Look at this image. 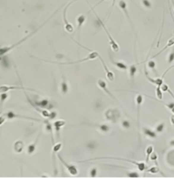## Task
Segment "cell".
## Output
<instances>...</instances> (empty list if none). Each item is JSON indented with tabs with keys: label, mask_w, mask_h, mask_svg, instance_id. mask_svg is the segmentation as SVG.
Here are the masks:
<instances>
[{
	"label": "cell",
	"mask_w": 174,
	"mask_h": 178,
	"mask_svg": "<svg viewBox=\"0 0 174 178\" xmlns=\"http://www.w3.org/2000/svg\"><path fill=\"white\" fill-rule=\"evenodd\" d=\"M57 12H58V10L56 11L55 13H53V15H52L51 17L49 18H48V20H46V22H44V23H42V25L39 26V27H38L37 29H35V30H34V31H33L32 33H30V34H29V35H27L26 37H24V38H22L20 41H18V42H16V43H14V44H13V45H11V46H9V47H1V48H0V54H1V57H2V56L5 55L6 53H9V51H11V50H12V49H13L14 47H17V46H18V45H20L21 43H23V42H25L27 39H29V38H31V37H32L33 35H34V34H36V33H37V32H38V30H39V29H40V28H42V26L44 25V24H46V23H47V22L49 21V20L51 19L52 18H53V15H55L56 13H57Z\"/></svg>",
	"instance_id": "cell-1"
},
{
	"label": "cell",
	"mask_w": 174,
	"mask_h": 178,
	"mask_svg": "<svg viewBox=\"0 0 174 178\" xmlns=\"http://www.w3.org/2000/svg\"><path fill=\"white\" fill-rule=\"evenodd\" d=\"M77 44L81 46L82 47H83L85 49H87V50H89L88 48H87L84 46H83L82 44L80 43H78L77 42ZM91 53H90L89 54L88 57H86L84 58H83V59L80 60H77V61H72V62H68V63H58V62H53V61H49V60H45V59H40L43 61V62H48V63H55L58 64V65H72V64H77V63H83V62H86V61H91V60H94L95 58H98V56H99V53H98V52L96 51H92V50H89Z\"/></svg>",
	"instance_id": "cell-2"
},
{
	"label": "cell",
	"mask_w": 174,
	"mask_h": 178,
	"mask_svg": "<svg viewBox=\"0 0 174 178\" xmlns=\"http://www.w3.org/2000/svg\"><path fill=\"white\" fill-rule=\"evenodd\" d=\"M100 159H113V160H120V161H128L130 163H132L133 165H135L138 168L139 171H143L147 169V166H146V163L145 162H143V161H132V160H129V159H125V158H121V157H95V158H93V159H90V160H86V161H80L79 162H86V161H95V160H100Z\"/></svg>",
	"instance_id": "cell-3"
},
{
	"label": "cell",
	"mask_w": 174,
	"mask_h": 178,
	"mask_svg": "<svg viewBox=\"0 0 174 178\" xmlns=\"http://www.w3.org/2000/svg\"><path fill=\"white\" fill-rule=\"evenodd\" d=\"M91 9H92V11H93V13H94V15L96 16V18H97V20H98V22L99 23V24L102 26V28L104 29V31H105V33L107 34V38H108V39H109V45H110L111 48L113 49V51L115 52V53H118V52H119V45L117 43V42L115 41L114 39L113 38V37L111 36L110 33L108 32V30L107 29L106 26H105V24H104V23L100 19V18L98 17V14L95 13V11H94V7H91Z\"/></svg>",
	"instance_id": "cell-4"
},
{
	"label": "cell",
	"mask_w": 174,
	"mask_h": 178,
	"mask_svg": "<svg viewBox=\"0 0 174 178\" xmlns=\"http://www.w3.org/2000/svg\"><path fill=\"white\" fill-rule=\"evenodd\" d=\"M105 117L107 121H111L113 123H116L118 119L120 117V112L116 108H110L106 111Z\"/></svg>",
	"instance_id": "cell-5"
},
{
	"label": "cell",
	"mask_w": 174,
	"mask_h": 178,
	"mask_svg": "<svg viewBox=\"0 0 174 178\" xmlns=\"http://www.w3.org/2000/svg\"><path fill=\"white\" fill-rule=\"evenodd\" d=\"M4 117H5L6 119H13V118H22V119H27V120H32V121H35V122H38V123H43L44 121H42L40 119L34 118V117H25L23 115H18L14 113L13 112H8L4 114L3 115Z\"/></svg>",
	"instance_id": "cell-6"
},
{
	"label": "cell",
	"mask_w": 174,
	"mask_h": 178,
	"mask_svg": "<svg viewBox=\"0 0 174 178\" xmlns=\"http://www.w3.org/2000/svg\"><path fill=\"white\" fill-rule=\"evenodd\" d=\"M136 106H137V127L140 129V109L141 106L143 102V94L137 93L136 96Z\"/></svg>",
	"instance_id": "cell-7"
},
{
	"label": "cell",
	"mask_w": 174,
	"mask_h": 178,
	"mask_svg": "<svg viewBox=\"0 0 174 178\" xmlns=\"http://www.w3.org/2000/svg\"><path fill=\"white\" fill-rule=\"evenodd\" d=\"M9 90H26L30 92H37L35 89L24 88V87H16V86H7V85H1L0 87V92L2 93H7Z\"/></svg>",
	"instance_id": "cell-8"
},
{
	"label": "cell",
	"mask_w": 174,
	"mask_h": 178,
	"mask_svg": "<svg viewBox=\"0 0 174 178\" xmlns=\"http://www.w3.org/2000/svg\"><path fill=\"white\" fill-rule=\"evenodd\" d=\"M58 159H59L60 161H61V163H63L64 166L67 168V170L68 171V172H69L70 175H72V176H76L77 174L78 173V171H77V167L75 166L68 164V163L63 159V157H61L60 154H58Z\"/></svg>",
	"instance_id": "cell-9"
},
{
	"label": "cell",
	"mask_w": 174,
	"mask_h": 178,
	"mask_svg": "<svg viewBox=\"0 0 174 178\" xmlns=\"http://www.w3.org/2000/svg\"><path fill=\"white\" fill-rule=\"evenodd\" d=\"M98 86L99 88H101L102 90H103L104 92H105V93H107L109 97H110L111 98H113V100H115L116 102H118L119 103V102L117 100V98H115V96L113 95V94L111 93L110 91L107 89V82H105V81L103 80V79H98Z\"/></svg>",
	"instance_id": "cell-10"
},
{
	"label": "cell",
	"mask_w": 174,
	"mask_h": 178,
	"mask_svg": "<svg viewBox=\"0 0 174 178\" xmlns=\"http://www.w3.org/2000/svg\"><path fill=\"white\" fill-rule=\"evenodd\" d=\"M98 58H99V59H100V61H101V63H102V66H103V68H104V70H105L107 78L108 80L110 81V82H113V81H114V79H115L114 73H113V72H112V71H110V70L108 69V68L107 67L106 63H105V62H104V60H103V58H102L101 56H100V55L98 56Z\"/></svg>",
	"instance_id": "cell-11"
},
{
	"label": "cell",
	"mask_w": 174,
	"mask_h": 178,
	"mask_svg": "<svg viewBox=\"0 0 174 178\" xmlns=\"http://www.w3.org/2000/svg\"><path fill=\"white\" fill-rule=\"evenodd\" d=\"M34 104L36 105V106L39 107H41V108H53V106L50 104V102L48 101V99H41L40 101H36V100H34Z\"/></svg>",
	"instance_id": "cell-12"
},
{
	"label": "cell",
	"mask_w": 174,
	"mask_h": 178,
	"mask_svg": "<svg viewBox=\"0 0 174 178\" xmlns=\"http://www.w3.org/2000/svg\"><path fill=\"white\" fill-rule=\"evenodd\" d=\"M118 7L120 8V9H122V10H123L124 14H125V15H126V17H127V20H128V22H129V23L131 24L132 28H133L132 23V21H131V18H130V17H129V14H128V12H127V3H126L124 0H120V1L118 2Z\"/></svg>",
	"instance_id": "cell-13"
},
{
	"label": "cell",
	"mask_w": 174,
	"mask_h": 178,
	"mask_svg": "<svg viewBox=\"0 0 174 178\" xmlns=\"http://www.w3.org/2000/svg\"><path fill=\"white\" fill-rule=\"evenodd\" d=\"M144 73H145V76H146V77H147V79H148L151 83L156 85V86H160V87H161L162 85L163 84V78H162V77H158V78H156V79H154V78H153V77H151L149 76L148 74V72H147L146 68H145L144 69Z\"/></svg>",
	"instance_id": "cell-14"
},
{
	"label": "cell",
	"mask_w": 174,
	"mask_h": 178,
	"mask_svg": "<svg viewBox=\"0 0 174 178\" xmlns=\"http://www.w3.org/2000/svg\"><path fill=\"white\" fill-rule=\"evenodd\" d=\"M65 124H66V122L64 121V120H58V121H56L55 123H53V126H54V128H55L56 131V135H57L58 138H59L60 136V130H61V128L64 127Z\"/></svg>",
	"instance_id": "cell-15"
},
{
	"label": "cell",
	"mask_w": 174,
	"mask_h": 178,
	"mask_svg": "<svg viewBox=\"0 0 174 178\" xmlns=\"http://www.w3.org/2000/svg\"><path fill=\"white\" fill-rule=\"evenodd\" d=\"M143 132L145 136L151 139H156L157 137V133L156 132V131H153L148 127H143Z\"/></svg>",
	"instance_id": "cell-16"
},
{
	"label": "cell",
	"mask_w": 174,
	"mask_h": 178,
	"mask_svg": "<svg viewBox=\"0 0 174 178\" xmlns=\"http://www.w3.org/2000/svg\"><path fill=\"white\" fill-rule=\"evenodd\" d=\"M111 63L114 65L116 68H118L120 70H127L128 69V66H127V64L124 63L123 62H118V61H114V60L112 58H111Z\"/></svg>",
	"instance_id": "cell-17"
},
{
	"label": "cell",
	"mask_w": 174,
	"mask_h": 178,
	"mask_svg": "<svg viewBox=\"0 0 174 178\" xmlns=\"http://www.w3.org/2000/svg\"><path fill=\"white\" fill-rule=\"evenodd\" d=\"M138 65H140L139 63L135 64H132V65H130L129 68H129V76H130V78H131L132 81L134 80V78H135V75H136L137 70V66H138Z\"/></svg>",
	"instance_id": "cell-18"
},
{
	"label": "cell",
	"mask_w": 174,
	"mask_h": 178,
	"mask_svg": "<svg viewBox=\"0 0 174 178\" xmlns=\"http://www.w3.org/2000/svg\"><path fill=\"white\" fill-rule=\"evenodd\" d=\"M40 135H41V133H39V134H38L37 139H36V141L34 142V143L30 144L29 146L28 147V148H27V152H28L29 155H32V154H33V153L35 152V150H36V147H37V144H38V140H39V137H40Z\"/></svg>",
	"instance_id": "cell-19"
},
{
	"label": "cell",
	"mask_w": 174,
	"mask_h": 178,
	"mask_svg": "<svg viewBox=\"0 0 174 178\" xmlns=\"http://www.w3.org/2000/svg\"><path fill=\"white\" fill-rule=\"evenodd\" d=\"M174 45V38H170L169 40H168V41H167V44H166V46L164 47H163V48H162V49L161 51L159 52V53H157V54H155V55L154 56H153V58H151V59H153V58H156V57H157V56H158L159 55V54H161L162 53V52H164L166 50V49H167V47H173V46Z\"/></svg>",
	"instance_id": "cell-20"
},
{
	"label": "cell",
	"mask_w": 174,
	"mask_h": 178,
	"mask_svg": "<svg viewBox=\"0 0 174 178\" xmlns=\"http://www.w3.org/2000/svg\"><path fill=\"white\" fill-rule=\"evenodd\" d=\"M23 147H24V145H23V142H22V141L18 140L15 143H14V151H15V152L16 153H21L23 152Z\"/></svg>",
	"instance_id": "cell-21"
},
{
	"label": "cell",
	"mask_w": 174,
	"mask_h": 178,
	"mask_svg": "<svg viewBox=\"0 0 174 178\" xmlns=\"http://www.w3.org/2000/svg\"><path fill=\"white\" fill-rule=\"evenodd\" d=\"M62 148V143L61 142H58L57 144L53 145V164L54 163V161H55V154L58 153L60 151V149Z\"/></svg>",
	"instance_id": "cell-22"
},
{
	"label": "cell",
	"mask_w": 174,
	"mask_h": 178,
	"mask_svg": "<svg viewBox=\"0 0 174 178\" xmlns=\"http://www.w3.org/2000/svg\"><path fill=\"white\" fill-rule=\"evenodd\" d=\"M68 90H69V87H68V82L65 80L64 77H63V81L61 83V92H62V93L65 95L68 93Z\"/></svg>",
	"instance_id": "cell-23"
},
{
	"label": "cell",
	"mask_w": 174,
	"mask_h": 178,
	"mask_svg": "<svg viewBox=\"0 0 174 178\" xmlns=\"http://www.w3.org/2000/svg\"><path fill=\"white\" fill-rule=\"evenodd\" d=\"M86 18L87 16L85 15V14H81L79 15L77 18V29L79 30L81 29V28H82V26L83 25V23L86 21Z\"/></svg>",
	"instance_id": "cell-24"
},
{
	"label": "cell",
	"mask_w": 174,
	"mask_h": 178,
	"mask_svg": "<svg viewBox=\"0 0 174 178\" xmlns=\"http://www.w3.org/2000/svg\"><path fill=\"white\" fill-rule=\"evenodd\" d=\"M147 172H149L151 174H157V173H161L163 177H165V175L162 173L160 168L158 167V166H151L150 168L147 170Z\"/></svg>",
	"instance_id": "cell-25"
},
{
	"label": "cell",
	"mask_w": 174,
	"mask_h": 178,
	"mask_svg": "<svg viewBox=\"0 0 174 178\" xmlns=\"http://www.w3.org/2000/svg\"><path fill=\"white\" fill-rule=\"evenodd\" d=\"M43 123L46 124V130H47V131H48V132L50 133V135H51L52 142H53V144L54 145V140H53V127H52V125L50 124V123L48 122V120H45Z\"/></svg>",
	"instance_id": "cell-26"
},
{
	"label": "cell",
	"mask_w": 174,
	"mask_h": 178,
	"mask_svg": "<svg viewBox=\"0 0 174 178\" xmlns=\"http://www.w3.org/2000/svg\"><path fill=\"white\" fill-rule=\"evenodd\" d=\"M145 152H146V162L148 163L149 161V159H150V156H151V155H152V153L153 152V146H152V145H149L148 147L146 148Z\"/></svg>",
	"instance_id": "cell-27"
},
{
	"label": "cell",
	"mask_w": 174,
	"mask_h": 178,
	"mask_svg": "<svg viewBox=\"0 0 174 178\" xmlns=\"http://www.w3.org/2000/svg\"><path fill=\"white\" fill-rule=\"evenodd\" d=\"M96 127H98L102 132H108L110 131V127L107 124H98V125H95Z\"/></svg>",
	"instance_id": "cell-28"
},
{
	"label": "cell",
	"mask_w": 174,
	"mask_h": 178,
	"mask_svg": "<svg viewBox=\"0 0 174 178\" xmlns=\"http://www.w3.org/2000/svg\"><path fill=\"white\" fill-rule=\"evenodd\" d=\"M156 96H157V100H162V98H163L162 90L160 86H157V88H156Z\"/></svg>",
	"instance_id": "cell-29"
},
{
	"label": "cell",
	"mask_w": 174,
	"mask_h": 178,
	"mask_svg": "<svg viewBox=\"0 0 174 178\" xmlns=\"http://www.w3.org/2000/svg\"><path fill=\"white\" fill-rule=\"evenodd\" d=\"M164 129H165V123H161L156 127L155 131H156L157 133H162L163 131H164Z\"/></svg>",
	"instance_id": "cell-30"
},
{
	"label": "cell",
	"mask_w": 174,
	"mask_h": 178,
	"mask_svg": "<svg viewBox=\"0 0 174 178\" xmlns=\"http://www.w3.org/2000/svg\"><path fill=\"white\" fill-rule=\"evenodd\" d=\"M161 88H162V92H167V93H169L170 95H171V96H172V97L174 98V94L173 93V92L170 90L168 85L163 83V84L161 86Z\"/></svg>",
	"instance_id": "cell-31"
},
{
	"label": "cell",
	"mask_w": 174,
	"mask_h": 178,
	"mask_svg": "<svg viewBox=\"0 0 174 178\" xmlns=\"http://www.w3.org/2000/svg\"><path fill=\"white\" fill-rule=\"evenodd\" d=\"M142 1V4L144 6L145 8L147 9H151L153 7V4L150 0H141Z\"/></svg>",
	"instance_id": "cell-32"
},
{
	"label": "cell",
	"mask_w": 174,
	"mask_h": 178,
	"mask_svg": "<svg viewBox=\"0 0 174 178\" xmlns=\"http://www.w3.org/2000/svg\"><path fill=\"white\" fill-rule=\"evenodd\" d=\"M174 62V46L173 48L172 49V51L169 53V56H168V58H167V63L169 64L173 63Z\"/></svg>",
	"instance_id": "cell-33"
},
{
	"label": "cell",
	"mask_w": 174,
	"mask_h": 178,
	"mask_svg": "<svg viewBox=\"0 0 174 178\" xmlns=\"http://www.w3.org/2000/svg\"><path fill=\"white\" fill-rule=\"evenodd\" d=\"M156 62L155 61H153V59H150L148 62V67L149 68H151V69H153V71H155V68H156Z\"/></svg>",
	"instance_id": "cell-34"
},
{
	"label": "cell",
	"mask_w": 174,
	"mask_h": 178,
	"mask_svg": "<svg viewBox=\"0 0 174 178\" xmlns=\"http://www.w3.org/2000/svg\"><path fill=\"white\" fill-rule=\"evenodd\" d=\"M77 1H78V0H72V1L70 2V3H68V4L66 5V7H65V8H64V14H63V16H64V20H65V18L67 19V18H66V12H67V10H68V7H69L70 5L72 4H73L74 2H77Z\"/></svg>",
	"instance_id": "cell-35"
},
{
	"label": "cell",
	"mask_w": 174,
	"mask_h": 178,
	"mask_svg": "<svg viewBox=\"0 0 174 178\" xmlns=\"http://www.w3.org/2000/svg\"><path fill=\"white\" fill-rule=\"evenodd\" d=\"M89 173L91 177H95L97 176V173H98V169H97V167H93L92 169L90 170Z\"/></svg>",
	"instance_id": "cell-36"
},
{
	"label": "cell",
	"mask_w": 174,
	"mask_h": 178,
	"mask_svg": "<svg viewBox=\"0 0 174 178\" xmlns=\"http://www.w3.org/2000/svg\"><path fill=\"white\" fill-rule=\"evenodd\" d=\"M122 127L123 128H125V129H128V128H130V127H131V124H130V123L127 120H123V122H122Z\"/></svg>",
	"instance_id": "cell-37"
},
{
	"label": "cell",
	"mask_w": 174,
	"mask_h": 178,
	"mask_svg": "<svg viewBox=\"0 0 174 178\" xmlns=\"http://www.w3.org/2000/svg\"><path fill=\"white\" fill-rule=\"evenodd\" d=\"M97 143L95 142H88V144H87V147L89 149H95L96 147H97Z\"/></svg>",
	"instance_id": "cell-38"
},
{
	"label": "cell",
	"mask_w": 174,
	"mask_h": 178,
	"mask_svg": "<svg viewBox=\"0 0 174 178\" xmlns=\"http://www.w3.org/2000/svg\"><path fill=\"white\" fill-rule=\"evenodd\" d=\"M8 98H9V94L7 93H1V103L3 104Z\"/></svg>",
	"instance_id": "cell-39"
},
{
	"label": "cell",
	"mask_w": 174,
	"mask_h": 178,
	"mask_svg": "<svg viewBox=\"0 0 174 178\" xmlns=\"http://www.w3.org/2000/svg\"><path fill=\"white\" fill-rule=\"evenodd\" d=\"M128 177H139V174L135 171H132V172H128L127 175Z\"/></svg>",
	"instance_id": "cell-40"
},
{
	"label": "cell",
	"mask_w": 174,
	"mask_h": 178,
	"mask_svg": "<svg viewBox=\"0 0 174 178\" xmlns=\"http://www.w3.org/2000/svg\"><path fill=\"white\" fill-rule=\"evenodd\" d=\"M150 160H152V161H155V162H156V164L157 165V153H156V152L152 153V155L150 156Z\"/></svg>",
	"instance_id": "cell-41"
},
{
	"label": "cell",
	"mask_w": 174,
	"mask_h": 178,
	"mask_svg": "<svg viewBox=\"0 0 174 178\" xmlns=\"http://www.w3.org/2000/svg\"><path fill=\"white\" fill-rule=\"evenodd\" d=\"M170 121H171V123H172V125L174 126V114L172 115L171 117H170Z\"/></svg>",
	"instance_id": "cell-42"
},
{
	"label": "cell",
	"mask_w": 174,
	"mask_h": 178,
	"mask_svg": "<svg viewBox=\"0 0 174 178\" xmlns=\"http://www.w3.org/2000/svg\"><path fill=\"white\" fill-rule=\"evenodd\" d=\"M104 1H106V0H100V1H99V2H98V3H97V4H96L94 5V8H96V7H97V6H98V5L100 4H102V2H104Z\"/></svg>",
	"instance_id": "cell-43"
},
{
	"label": "cell",
	"mask_w": 174,
	"mask_h": 178,
	"mask_svg": "<svg viewBox=\"0 0 174 178\" xmlns=\"http://www.w3.org/2000/svg\"><path fill=\"white\" fill-rule=\"evenodd\" d=\"M170 145H171V146H173V147H174V140L171 141V142H170Z\"/></svg>",
	"instance_id": "cell-44"
},
{
	"label": "cell",
	"mask_w": 174,
	"mask_h": 178,
	"mask_svg": "<svg viewBox=\"0 0 174 178\" xmlns=\"http://www.w3.org/2000/svg\"><path fill=\"white\" fill-rule=\"evenodd\" d=\"M172 4H173V9H174V0H171Z\"/></svg>",
	"instance_id": "cell-45"
}]
</instances>
